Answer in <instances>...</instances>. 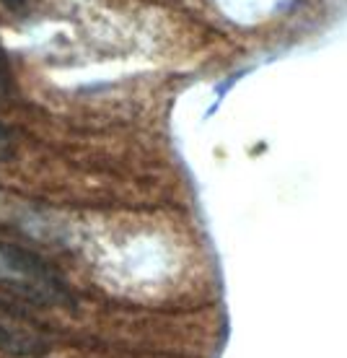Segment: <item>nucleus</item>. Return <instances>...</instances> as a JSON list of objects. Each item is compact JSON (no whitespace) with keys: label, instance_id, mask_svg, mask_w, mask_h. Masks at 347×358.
<instances>
[{"label":"nucleus","instance_id":"f257e3e1","mask_svg":"<svg viewBox=\"0 0 347 358\" xmlns=\"http://www.w3.org/2000/svg\"><path fill=\"white\" fill-rule=\"evenodd\" d=\"M0 280L36 304H71V291L57 273L29 250L0 244Z\"/></svg>","mask_w":347,"mask_h":358},{"label":"nucleus","instance_id":"f03ea898","mask_svg":"<svg viewBox=\"0 0 347 358\" xmlns=\"http://www.w3.org/2000/svg\"><path fill=\"white\" fill-rule=\"evenodd\" d=\"M50 348L45 332L31 320L21 317L13 306L0 301V350L16 358L42 356Z\"/></svg>","mask_w":347,"mask_h":358},{"label":"nucleus","instance_id":"7ed1b4c3","mask_svg":"<svg viewBox=\"0 0 347 358\" xmlns=\"http://www.w3.org/2000/svg\"><path fill=\"white\" fill-rule=\"evenodd\" d=\"M6 8H13V10H18V8H24L27 6V0H0Z\"/></svg>","mask_w":347,"mask_h":358}]
</instances>
